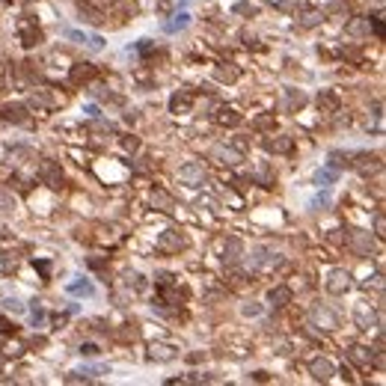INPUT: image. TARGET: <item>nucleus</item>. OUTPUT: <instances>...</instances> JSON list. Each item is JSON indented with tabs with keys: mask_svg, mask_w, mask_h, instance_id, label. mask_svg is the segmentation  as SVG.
<instances>
[{
	"mask_svg": "<svg viewBox=\"0 0 386 386\" xmlns=\"http://www.w3.org/2000/svg\"><path fill=\"white\" fill-rule=\"evenodd\" d=\"M3 119H6V122H24V119H27V116H24V107L21 104H9L6 110H3Z\"/></svg>",
	"mask_w": 386,
	"mask_h": 386,
	"instance_id": "nucleus-15",
	"label": "nucleus"
},
{
	"mask_svg": "<svg viewBox=\"0 0 386 386\" xmlns=\"http://www.w3.org/2000/svg\"><path fill=\"white\" fill-rule=\"evenodd\" d=\"M371 27H374L377 39H383V21H380V15H377V18H371Z\"/></svg>",
	"mask_w": 386,
	"mask_h": 386,
	"instance_id": "nucleus-26",
	"label": "nucleus"
},
{
	"mask_svg": "<svg viewBox=\"0 0 386 386\" xmlns=\"http://www.w3.org/2000/svg\"><path fill=\"white\" fill-rule=\"evenodd\" d=\"M330 202H333V199H330V193H318L315 199L309 202V208H312V211H327V208H330Z\"/></svg>",
	"mask_w": 386,
	"mask_h": 386,
	"instance_id": "nucleus-16",
	"label": "nucleus"
},
{
	"mask_svg": "<svg viewBox=\"0 0 386 386\" xmlns=\"http://www.w3.org/2000/svg\"><path fill=\"white\" fill-rule=\"evenodd\" d=\"M18 33H21V45H24V48H33L36 42H42V30H39V27H27V24H21V27H18Z\"/></svg>",
	"mask_w": 386,
	"mask_h": 386,
	"instance_id": "nucleus-5",
	"label": "nucleus"
},
{
	"mask_svg": "<svg viewBox=\"0 0 386 386\" xmlns=\"http://www.w3.org/2000/svg\"><path fill=\"white\" fill-rule=\"evenodd\" d=\"M345 163H348V160H345V155H342V152H333V155H330V167H333V170H342Z\"/></svg>",
	"mask_w": 386,
	"mask_h": 386,
	"instance_id": "nucleus-20",
	"label": "nucleus"
},
{
	"mask_svg": "<svg viewBox=\"0 0 386 386\" xmlns=\"http://www.w3.org/2000/svg\"><path fill=\"white\" fill-rule=\"evenodd\" d=\"M6 309H9V312H24L27 306H24L21 300H15V297H6Z\"/></svg>",
	"mask_w": 386,
	"mask_h": 386,
	"instance_id": "nucleus-21",
	"label": "nucleus"
},
{
	"mask_svg": "<svg viewBox=\"0 0 386 386\" xmlns=\"http://www.w3.org/2000/svg\"><path fill=\"white\" fill-rule=\"evenodd\" d=\"M336 178H339V170L327 167V170H318V173H315V184H318V187H327V184H333Z\"/></svg>",
	"mask_w": 386,
	"mask_h": 386,
	"instance_id": "nucleus-12",
	"label": "nucleus"
},
{
	"mask_svg": "<svg viewBox=\"0 0 386 386\" xmlns=\"http://www.w3.org/2000/svg\"><path fill=\"white\" fill-rule=\"evenodd\" d=\"M267 300H270L273 306H285V303L291 300V291H288L285 285H280V288H270V294H267Z\"/></svg>",
	"mask_w": 386,
	"mask_h": 386,
	"instance_id": "nucleus-11",
	"label": "nucleus"
},
{
	"mask_svg": "<svg viewBox=\"0 0 386 386\" xmlns=\"http://www.w3.org/2000/svg\"><path fill=\"white\" fill-rule=\"evenodd\" d=\"M36 270H42V273H45V277H48V273H51V264H48V262H39V259H36Z\"/></svg>",
	"mask_w": 386,
	"mask_h": 386,
	"instance_id": "nucleus-30",
	"label": "nucleus"
},
{
	"mask_svg": "<svg viewBox=\"0 0 386 386\" xmlns=\"http://www.w3.org/2000/svg\"><path fill=\"white\" fill-rule=\"evenodd\" d=\"M42 176H45L48 181H51V187H60V181H63V176H60V170H57V163H51V160H48V163L42 167Z\"/></svg>",
	"mask_w": 386,
	"mask_h": 386,
	"instance_id": "nucleus-14",
	"label": "nucleus"
},
{
	"mask_svg": "<svg viewBox=\"0 0 386 386\" xmlns=\"http://www.w3.org/2000/svg\"><path fill=\"white\" fill-rule=\"evenodd\" d=\"M312 318H315L318 324H324L327 330H333L336 324H339V318H336L330 309H324V306H315V309H312Z\"/></svg>",
	"mask_w": 386,
	"mask_h": 386,
	"instance_id": "nucleus-8",
	"label": "nucleus"
},
{
	"mask_svg": "<svg viewBox=\"0 0 386 386\" xmlns=\"http://www.w3.org/2000/svg\"><path fill=\"white\" fill-rule=\"evenodd\" d=\"M80 353H84V356H98V345H84V348H80Z\"/></svg>",
	"mask_w": 386,
	"mask_h": 386,
	"instance_id": "nucleus-27",
	"label": "nucleus"
},
{
	"mask_svg": "<svg viewBox=\"0 0 386 386\" xmlns=\"http://www.w3.org/2000/svg\"><path fill=\"white\" fill-rule=\"evenodd\" d=\"M178 178H181V184H187V187H199V184H205V167L202 163H184L181 170H178Z\"/></svg>",
	"mask_w": 386,
	"mask_h": 386,
	"instance_id": "nucleus-1",
	"label": "nucleus"
},
{
	"mask_svg": "<svg viewBox=\"0 0 386 386\" xmlns=\"http://www.w3.org/2000/svg\"><path fill=\"white\" fill-rule=\"evenodd\" d=\"M92 77H95V69L87 66V63L74 66V71H71V84H84V80H92Z\"/></svg>",
	"mask_w": 386,
	"mask_h": 386,
	"instance_id": "nucleus-9",
	"label": "nucleus"
},
{
	"mask_svg": "<svg viewBox=\"0 0 386 386\" xmlns=\"http://www.w3.org/2000/svg\"><path fill=\"white\" fill-rule=\"evenodd\" d=\"M187 24H190V15H187V12H178L173 21H167V24H163V30H167V33H176V30H184Z\"/></svg>",
	"mask_w": 386,
	"mask_h": 386,
	"instance_id": "nucleus-13",
	"label": "nucleus"
},
{
	"mask_svg": "<svg viewBox=\"0 0 386 386\" xmlns=\"http://www.w3.org/2000/svg\"><path fill=\"white\" fill-rule=\"evenodd\" d=\"M217 122H220V125H238V122H241V116H238L235 110H226V107H223V110H220V116H217Z\"/></svg>",
	"mask_w": 386,
	"mask_h": 386,
	"instance_id": "nucleus-18",
	"label": "nucleus"
},
{
	"mask_svg": "<svg viewBox=\"0 0 386 386\" xmlns=\"http://www.w3.org/2000/svg\"><path fill=\"white\" fill-rule=\"evenodd\" d=\"M184 246V238L178 235V232H173V229H167L163 235L158 238V250H167V253H176V250H181Z\"/></svg>",
	"mask_w": 386,
	"mask_h": 386,
	"instance_id": "nucleus-2",
	"label": "nucleus"
},
{
	"mask_svg": "<svg viewBox=\"0 0 386 386\" xmlns=\"http://www.w3.org/2000/svg\"><path fill=\"white\" fill-rule=\"evenodd\" d=\"M0 369H3V356H0Z\"/></svg>",
	"mask_w": 386,
	"mask_h": 386,
	"instance_id": "nucleus-34",
	"label": "nucleus"
},
{
	"mask_svg": "<svg viewBox=\"0 0 386 386\" xmlns=\"http://www.w3.org/2000/svg\"><path fill=\"white\" fill-rule=\"evenodd\" d=\"M351 246L360 253V256H371V250H374V244H371V235H369V232H360V229L351 235Z\"/></svg>",
	"mask_w": 386,
	"mask_h": 386,
	"instance_id": "nucleus-4",
	"label": "nucleus"
},
{
	"mask_svg": "<svg viewBox=\"0 0 386 386\" xmlns=\"http://www.w3.org/2000/svg\"><path fill=\"white\" fill-rule=\"evenodd\" d=\"M259 312H262V306H256V303L253 306H244V315H259Z\"/></svg>",
	"mask_w": 386,
	"mask_h": 386,
	"instance_id": "nucleus-31",
	"label": "nucleus"
},
{
	"mask_svg": "<svg viewBox=\"0 0 386 386\" xmlns=\"http://www.w3.org/2000/svg\"><path fill=\"white\" fill-rule=\"evenodd\" d=\"M348 273L345 270H333V277H330V282H327V288L333 291V294H342V291H348Z\"/></svg>",
	"mask_w": 386,
	"mask_h": 386,
	"instance_id": "nucleus-6",
	"label": "nucleus"
},
{
	"mask_svg": "<svg viewBox=\"0 0 386 386\" xmlns=\"http://www.w3.org/2000/svg\"><path fill=\"white\" fill-rule=\"evenodd\" d=\"M80 15H84V21H87V24H92V27H98V24H101V21H104V18L98 15V12H95V9H87V6H84V3H80Z\"/></svg>",
	"mask_w": 386,
	"mask_h": 386,
	"instance_id": "nucleus-17",
	"label": "nucleus"
},
{
	"mask_svg": "<svg viewBox=\"0 0 386 386\" xmlns=\"http://www.w3.org/2000/svg\"><path fill=\"white\" fill-rule=\"evenodd\" d=\"M152 202H155V205H163L160 211H173V199H170V196H167L163 190H155V196H152Z\"/></svg>",
	"mask_w": 386,
	"mask_h": 386,
	"instance_id": "nucleus-19",
	"label": "nucleus"
},
{
	"mask_svg": "<svg viewBox=\"0 0 386 386\" xmlns=\"http://www.w3.org/2000/svg\"><path fill=\"white\" fill-rule=\"evenodd\" d=\"M128 280H131V288H134V291H143V285H146L143 277H128Z\"/></svg>",
	"mask_w": 386,
	"mask_h": 386,
	"instance_id": "nucleus-28",
	"label": "nucleus"
},
{
	"mask_svg": "<svg viewBox=\"0 0 386 386\" xmlns=\"http://www.w3.org/2000/svg\"><path fill=\"white\" fill-rule=\"evenodd\" d=\"M383 229H386V220H383V214H377V235H386Z\"/></svg>",
	"mask_w": 386,
	"mask_h": 386,
	"instance_id": "nucleus-32",
	"label": "nucleus"
},
{
	"mask_svg": "<svg viewBox=\"0 0 386 386\" xmlns=\"http://www.w3.org/2000/svg\"><path fill=\"white\" fill-rule=\"evenodd\" d=\"M63 36H66V39H71V42H87V36L77 33V30H63Z\"/></svg>",
	"mask_w": 386,
	"mask_h": 386,
	"instance_id": "nucleus-24",
	"label": "nucleus"
},
{
	"mask_svg": "<svg viewBox=\"0 0 386 386\" xmlns=\"http://www.w3.org/2000/svg\"><path fill=\"white\" fill-rule=\"evenodd\" d=\"M9 208H12V199L6 193H0V211H9Z\"/></svg>",
	"mask_w": 386,
	"mask_h": 386,
	"instance_id": "nucleus-29",
	"label": "nucleus"
},
{
	"mask_svg": "<svg viewBox=\"0 0 386 386\" xmlns=\"http://www.w3.org/2000/svg\"><path fill=\"white\" fill-rule=\"evenodd\" d=\"M87 42H89L92 51H101V48H104V39H101V36H92V39H87Z\"/></svg>",
	"mask_w": 386,
	"mask_h": 386,
	"instance_id": "nucleus-25",
	"label": "nucleus"
},
{
	"mask_svg": "<svg viewBox=\"0 0 386 386\" xmlns=\"http://www.w3.org/2000/svg\"><path fill=\"white\" fill-rule=\"evenodd\" d=\"M6 333H15V324H12V321H6V318L0 315V336H6Z\"/></svg>",
	"mask_w": 386,
	"mask_h": 386,
	"instance_id": "nucleus-22",
	"label": "nucleus"
},
{
	"mask_svg": "<svg viewBox=\"0 0 386 386\" xmlns=\"http://www.w3.org/2000/svg\"><path fill=\"white\" fill-rule=\"evenodd\" d=\"M149 360L170 363V360H176V348H170V345H152V348H149Z\"/></svg>",
	"mask_w": 386,
	"mask_h": 386,
	"instance_id": "nucleus-7",
	"label": "nucleus"
},
{
	"mask_svg": "<svg viewBox=\"0 0 386 386\" xmlns=\"http://www.w3.org/2000/svg\"><path fill=\"white\" fill-rule=\"evenodd\" d=\"M270 149H273V152H288V149H291V140H273Z\"/></svg>",
	"mask_w": 386,
	"mask_h": 386,
	"instance_id": "nucleus-23",
	"label": "nucleus"
},
{
	"mask_svg": "<svg viewBox=\"0 0 386 386\" xmlns=\"http://www.w3.org/2000/svg\"><path fill=\"white\" fill-rule=\"evenodd\" d=\"M69 294H80V297H92V294H95V285H92L89 280L71 282V285H69Z\"/></svg>",
	"mask_w": 386,
	"mask_h": 386,
	"instance_id": "nucleus-10",
	"label": "nucleus"
},
{
	"mask_svg": "<svg viewBox=\"0 0 386 386\" xmlns=\"http://www.w3.org/2000/svg\"><path fill=\"white\" fill-rule=\"evenodd\" d=\"M87 113L92 116V119H98V107H95V104H89V107H87Z\"/></svg>",
	"mask_w": 386,
	"mask_h": 386,
	"instance_id": "nucleus-33",
	"label": "nucleus"
},
{
	"mask_svg": "<svg viewBox=\"0 0 386 386\" xmlns=\"http://www.w3.org/2000/svg\"><path fill=\"white\" fill-rule=\"evenodd\" d=\"M309 371L315 374V380H330V377L336 374V366L330 363V360H321V356H318V360L309 363Z\"/></svg>",
	"mask_w": 386,
	"mask_h": 386,
	"instance_id": "nucleus-3",
	"label": "nucleus"
}]
</instances>
